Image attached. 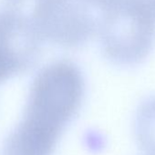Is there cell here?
<instances>
[{
    "label": "cell",
    "instance_id": "cell-1",
    "mask_svg": "<svg viewBox=\"0 0 155 155\" xmlns=\"http://www.w3.org/2000/svg\"><path fill=\"white\" fill-rule=\"evenodd\" d=\"M84 96V77L74 62L57 60L42 68L31 83L22 118L6 138L0 155H53Z\"/></svg>",
    "mask_w": 155,
    "mask_h": 155
},
{
    "label": "cell",
    "instance_id": "cell-2",
    "mask_svg": "<svg viewBox=\"0 0 155 155\" xmlns=\"http://www.w3.org/2000/svg\"><path fill=\"white\" fill-rule=\"evenodd\" d=\"M97 33L106 58L120 66H135L153 49L155 19L128 0H117L101 12Z\"/></svg>",
    "mask_w": 155,
    "mask_h": 155
},
{
    "label": "cell",
    "instance_id": "cell-3",
    "mask_svg": "<svg viewBox=\"0 0 155 155\" xmlns=\"http://www.w3.org/2000/svg\"><path fill=\"white\" fill-rule=\"evenodd\" d=\"M32 24L44 41L66 48L88 42L98 31L99 18L83 0H32Z\"/></svg>",
    "mask_w": 155,
    "mask_h": 155
},
{
    "label": "cell",
    "instance_id": "cell-4",
    "mask_svg": "<svg viewBox=\"0 0 155 155\" xmlns=\"http://www.w3.org/2000/svg\"><path fill=\"white\" fill-rule=\"evenodd\" d=\"M42 42L29 27H0V84L32 68L39 58Z\"/></svg>",
    "mask_w": 155,
    "mask_h": 155
},
{
    "label": "cell",
    "instance_id": "cell-5",
    "mask_svg": "<svg viewBox=\"0 0 155 155\" xmlns=\"http://www.w3.org/2000/svg\"><path fill=\"white\" fill-rule=\"evenodd\" d=\"M137 143L146 155H155V95L139 105L134 121Z\"/></svg>",
    "mask_w": 155,
    "mask_h": 155
},
{
    "label": "cell",
    "instance_id": "cell-6",
    "mask_svg": "<svg viewBox=\"0 0 155 155\" xmlns=\"http://www.w3.org/2000/svg\"><path fill=\"white\" fill-rule=\"evenodd\" d=\"M155 19V0H128Z\"/></svg>",
    "mask_w": 155,
    "mask_h": 155
},
{
    "label": "cell",
    "instance_id": "cell-7",
    "mask_svg": "<svg viewBox=\"0 0 155 155\" xmlns=\"http://www.w3.org/2000/svg\"><path fill=\"white\" fill-rule=\"evenodd\" d=\"M94 9H99L101 12L108 8L117 0H83Z\"/></svg>",
    "mask_w": 155,
    "mask_h": 155
}]
</instances>
